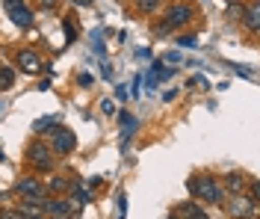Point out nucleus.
Instances as JSON below:
<instances>
[{
	"mask_svg": "<svg viewBox=\"0 0 260 219\" xmlns=\"http://www.w3.org/2000/svg\"><path fill=\"white\" fill-rule=\"evenodd\" d=\"M186 190L192 193L195 199H201V202H207V204H222L225 202V190H222V184H219L216 178H210V175L189 178V181H186Z\"/></svg>",
	"mask_w": 260,
	"mask_h": 219,
	"instance_id": "f257e3e1",
	"label": "nucleus"
},
{
	"mask_svg": "<svg viewBox=\"0 0 260 219\" xmlns=\"http://www.w3.org/2000/svg\"><path fill=\"white\" fill-rule=\"evenodd\" d=\"M27 163L36 166L39 172H50L53 169V157H50L48 142H30L27 145Z\"/></svg>",
	"mask_w": 260,
	"mask_h": 219,
	"instance_id": "f03ea898",
	"label": "nucleus"
},
{
	"mask_svg": "<svg viewBox=\"0 0 260 219\" xmlns=\"http://www.w3.org/2000/svg\"><path fill=\"white\" fill-rule=\"evenodd\" d=\"M48 148L53 154H71L74 148H77V136L71 134V131H65V128H53V134H50V142Z\"/></svg>",
	"mask_w": 260,
	"mask_h": 219,
	"instance_id": "7ed1b4c3",
	"label": "nucleus"
},
{
	"mask_svg": "<svg viewBox=\"0 0 260 219\" xmlns=\"http://www.w3.org/2000/svg\"><path fill=\"white\" fill-rule=\"evenodd\" d=\"M15 193L24 199V202H45V196H48V190L39 184L36 178H21L15 184Z\"/></svg>",
	"mask_w": 260,
	"mask_h": 219,
	"instance_id": "20e7f679",
	"label": "nucleus"
},
{
	"mask_svg": "<svg viewBox=\"0 0 260 219\" xmlns=\"http://www.w3.org/2000/svg\"><path fill=\"white\" fill-rule=\"evenodd\" d=\"M192 21V6L189 3H172L169 12H166V24L169 27H183Z\"/></svg>",
	"mask_w": 260,
	"mask_h": 219,
	"instance_id": "39448f33",
	"label": "nucleus"
},
{
	"mask_svg": "<svg viewBox=\"0 0 260 219\" xmlns=\"http://www.w3.org/2000/svg\"><path fill=\"white\" fill-rule=\"evenodd\" d=\"M254 207H257V204L248 202L243 193H240V196H234V199L228 202V213L234 219H254Z\"/></svg>",
	"mask_w": 260,
	"mask_h": 219,
	"instance_id": "423d86ee",
	"label": "nucleus"
},
{
	"mask_svg": "<svg viewBox=\"0 0 260 219\" xmlns=\"http://www.w3.org/2000/svg\"><path fill=\"white\" fill-rule=\"evenodd\" d=\"M15 62H18V68H21V71H30V74L42 71V59H39L32 51H18L15 53Z\"/></svg>",
	"mask_w": 260,
	"mask_h": 219,
	"instance_id": "0eeeda50",
	"label": "nucleus"
},
{
	"mask_svg": "<svg viewBox=\"0 0 260 219\" xmlns=\"http://www.w3.org/2000/svg\"><path fill=\"white\" fill-rule=\"evenodd\" d=\"M243 186H245V175H243V172H228L225 181H222V190L231 193V196H240V193H243Z\"/></svg>",
	"mask_w": 260,
	"mask_h": 219,
	"instance_id": "6e6552de",
	"label": "nucleus"
},
{
	"mask_svg": "<svg viewBox=\"0 0 260 219\" xmlns=\"http://www.w3.org/2000/svg\"><path fill=\"white\" fill-rule=\"evenodd\" d=\"M6 12H9V18L15 21L18 27H24V30L32 27V12L24 6V3H21V6H6Z\"/></svg>",
	"mask_w": 260,
	"mask_h": 219,
	"instance_id": "1a4fd4ad",
	"label": "nucleus"
},
{
	"mask_svg": "<svg viewBox=\"0 0 260 219\" xmlns=\"http://www.w3.org/2000/svg\"><path fill=\"white\" fill-rule=\"evenodd\" d=\"M243 18H245V27H248L251 33H257L260 30V3H248L243 9Z\"/></svg>",
	"mask_w": 260,
	"mask_h": 219,
	"instance_id": "9d476101",
	"label": "nucleus"
},
{
	"mask_svg": "<svg viewBox=\"0 0 260 219\" xmlns=\"http://www.w3.org/2000/svg\"><path fill=\"white\" fill-rule=\"evenodd\" d=\"M178 216H186V219H207V213L198 207V204H192V202H183L178 207Z\"/></svg>",
	"mask_w": 260,
	"mask_h": 219,
	"instance_id": "9b49d317",
	"label": "nucleus"
},
{
	"mask_svg": "<svg viewBox=\"0 0 260 219\" xmlns=\"http://www.w3.org/2000/svg\"><path fill=\"white\" fill-rule=\"evenodd\" d=\"M118 121H121V128H124V139H121V145H127L130 136L136 134V116H130V113H121V116H118Z\"/></svg>",
	"mask_w": 260,
	"mask_h": 219,
	"instance_id": "f8f14e48",
	"label": "nucleus"
},
{
	"mask_svg": "<svg viewBox=\"0 0 260 219\" xmlns=\"http://www.w3.org/2000/svg\"><path fill=\"white\" fill-rule=\"evenodd\" d=\"M12 83H15V71L9 66H0V92L12 89Z\"/></svg>",
	"mask_w": 260,
	"mask_h": 219,
	"instance_id": "ddd939ff",
	"label": "nucleus"
},
{
	"mask_svg": "<svg viewBox=\"0 0 260 219\" xmlns=\"http://www.w3.org/2000/svg\"><path fill=\"white\" fill-rule=\"evenodd\" d=\"M56 121H59L56 116H42V118H36L32 131H36V134H45V131H50V128H56Z\"/></svg>",
	"mask_w": 260,
	"mask_h": 219,
	"instance_id": "4468645a",
	"label": "nucleus"
},
{
	"mask_svg": "<svg viewBox=\"0 0 260 219\" xmlns=\"http://www.w3.org/2000/svg\"><path fill=\"white\" fill-rule=\"evenodd\" d=\"M68 181H65V178H50V184H48V190L50 193H65V190H68Z\"/></svg>",
	"mask_w": 260,
	"mask_h": 219,
	"instance_id": "2eb2a0df",
	"label": "nucleus"
},
{
	"mask_svg": "<svg viewBox=\"0 0 260 219\" xmlns=\"http://www.w3.org/2000/svg\"><path fill=\"white\" fill-rule=\"evenodd\" d=\"M136 6H139V12H154L160 6V0H136Z\"/></svg>",
	"mask_w": 260,
	"mask_h": 219,
	"instance_id": "dca6fc26",
	"label": "nucleus"
},
{
	"mask_svg": "<svg viewBox=\"0 0 260 219\" xmlns=\"http://www.w3.org/2000/svg\"><path fill=\"white\" fill-rule=\"evenodd\" d=\"M180 45H183V48H195L198 42H195V36H183V39H180Z\"/></svg>",
	"mask_w": 260,
	"mask_h": 219,
	"instance_id": "f3484780",
	"label": "nucleus"
},
{
	"mask_svg": "<svg viewBox=\"0 0 260 219\" xmlns=\"http://www.w3.org/2000/svg\"><path fill=\"white\" fill-rule=\"evenodd\" d=\"M65 30H68V39H74V36H77V30H74V24H71V21H65Z\"/></svg>",
	"mask_w": 260,
	"mask_h": 219,
	"instance_id": "a211bd4d",
	"label": "nucleus"
},
{
	"mask_svg": "<svg viewBox=\"0 0 260 219\" xmlns=\"http://www.w3.org/2000/svg\"><path fill=\"white\" fill-rule=\"evenodd\" d=\"M92 83V74H80V86H89Z\"/></svg>",
	"mask_w": 260,
	"mask_h": 219,
	"instance_id": "6ab92c4d",
	"label": "nucleus"
},
{
	"mask_svg": "<svg viewBox=\"0 0 260 219\" xmlns=\"http://www.w3.org/2000/svg\"><path fill=\"white\" fill-rule=\"evenodd\" d=\"M3 3H6V6H21L24 0H3Z\"/></svg>",
	"mask_w": 260,
	"mask_h": 219,
	"instance_id": "aec40b11",
	"label": "nucleus"
},
{
	"mask_svg": "<svg viewBox=\"0 0 260 219\" xmlns=\"http://www.w3.org/2000/svg\"><path fill=\"white\" fill-rule=\"evenodd\" d=\"M0 219H21L18 213H0Z\"/></svg>",
	"mask_w": 260,
	"mask_h": 219,
	"instance_id": "412c9836",
	"label": "nucleus"
},
{
	"mask_svg": "<svg viewBox=\"0 0 260 219\" xmlns=\"http://www.w3.org/2000/svg\"><path fill=\"white\" fill-rule=\"evenodd\" d=\"M53 3H56V0H42V6H45V9H53Z\"/></svg>",
	"mask_w": 260,
	"mask_h": 219,
	"instance_id": "4be33fe9",
	"label": "nucleus"
},
{
	"mask_svg": "<svg viewBox=\"0 0 260 219\" xmlns=\"http://www.w3.org/2000/svg\"><path fill=\"white\" fill-rule=\"evenodd\" d=\"M74 3H80V6H92V0H74Z\"/></svg>",
	"mask_w": 260,
	"mask_h": 219,
	"instance_id": "5701e85b",
	"label": "nucleus"
},
{
	"mask_svg": "<svg viewBox=\"0 0 260 219\" xmlns=\"http://www.w3.org/2000/svg\"><path fill=\"white\" fill-rule=\"evenodd\" d=\"M30 219H48V216H45V213H42V216H30Z\"/></svg>",
	"mask_w": 260,
	"mask_h": 219,
	"instance_id": "b1692460",
	"label": "nucleus"
}]
</instances>
